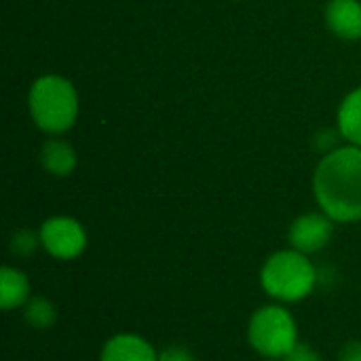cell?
Segmentation results:
<instances>
[{
  "label": "cell",
  "instance_id": "cell-1",
  "mask_svg": "<svg viewBox=\"0 0 361 361\" xmlns=\"http://www.w3.org/2000/svg\"><path fill=\"white\" fill-rule=\"evenodd\" d=\"M319 209L338 224L361 220V148L345 146L328 152L313 176Z\"/></svg>",
  "mask_w": 361,
  "mask_h": 361
},
{
  "label": "cell",
  "instance_id": "cell-2",
  "mask_svg": "<svg viewBox=\"0 0 361 361\" xmlns=\"http://www.w3.org/2000/svg\"><path fill=\"white\" fill-rule=\"evenodd\" d=\"M319 281V273L307 254L290 247L271 254L260 269V286L279 305L307 300Z\"/></svg>",
  "mask_w": 361,
  "mask_h": 361
},
{
  "label": "cell",
  "instance_id": "cell-3",
  "mask_svg": "<svg viewBox=\"0 0 361 361\" xmlns=\"http://www.w3.org/2000/svg\"><path fill=\"white\" fill-rule=\"evenodd\" d=\"M30 114L47 133L68 131L78 116V95L74 85L55 74L40 76L30 89Z\"/></svg>",
  "mask_w": 361,
  "mask_h": 361
},
{
  "label": "cell",
  "instance_id": "cell-4",
  "mask_svg": "<svg viewBox=\"0 0 361 361\" xmlns=\"http://www.w3.org/2000/svg\"><path fill=\"white\" fill-rule=\"evenodd\" d=\"M247 343L264 360H286L298 345V324L286 305H264L247 322Z\"/></svg>",
  "mask_w": 361,
  "mask_h": 361
},
{
  "label": "cell",
  "instance_id": "cell-5",
  "mask_svg": "<svg viewBox=\"0 0 361 361\" xmlns=\"http://www.w3.org/2000/svg\"><path fill=\"white\" fill-rule=\"evenodd\" d=\"M40 247L55 260H76L87 250L85 226L70 216L47 218L38 231Z\"/></svg>",
  "mask_w": 361,
  "mask_h": 361
},
{
  "label": "cell",
  "instance_id": "cell-6",
  "mask_svg": "<svg viewBox=\"0 0 361 361\" xmlns=\"http://www.w3.org/2000/svg\"><path fill=\"white\" fill-rule=\"evenodd\" d=\"M334 220L324 212H309L298 216L290 226V245L307 256L328 247L334 237Z\"/></svg>",
  "mask_w": 361,
  "mask_h": 361
},
{
  "label": "cell",
  "instance_id": "cell-7",
  "mask_svg": "<svg viewBox=\"0 0 361 361\" xmlns=\"http://www.w3.org/2000/svg\"><path fill=\"white\" fill-rule=\"evenodd\" d=\"M99 361H159V351L144 336L121 332L104 343Z\"/></svg>",
  "mask_w": 361,
  "mask_h": 361
},
{
  "label": "cell",
  "instance_id": "cell-8",
  "mask_svg": "<svg viewBox=\"0 0 361 361\" xmlns=\"http://www.w3.org/2000/svg\"><path fill=\"white\" fill-rule=\"evenodd\" d=\"M326 21L336 36L347 40H357L361 38V2L330 0L326 8Z\"/></svg>",
  "mask_w": 361,
  "mask_h": 361
},
{
  "label": "cell",
  "instance_id": "cell-9",
  "mask_svg": "<svg viewBox=\"0 0 361 361\" xmlns=\"http://www.w3.org/2000/svg\"><path fill=\"white\" fill-rule=\"evenodd\" d=\"M32 298L30 279L23 271L15 267L0 269V307L2 311L23 309V305Z\"/></svg>",
  "mask_w": 361,
  "mask_h": 361
},
{
  "label": "cell",
  "instance_id": "cell-10",
  "mask_svg": "<svg viewBox=\"0 0 361 361\" xmlns=\"http://www.w3.org/2000/svg\"><path fill=\"white\" fill-rule=\"evenodd\" d=\"M40 163L51 176L66 178L76 167V152L66 140H47L40 150Z\"/></svg>",
  "mask_w": 361,
  "mask_h": 361
},
{
  "label": "cell",
  "instance_id": "cell-11",
  "mask_svg": "<svg viewBox=\"0 0 361 361\" xmlns=\"http://www.w3.org/2000/svg\"><path fill=\"white\" fill-rule=\"evenodd\" d=\"M338 131L351 146L361 148V87L343 99L338 108Z\"/></svg>",
  "mask_w": 361,
  "mask_h": 361
},
{
  "label": "cell",
  "instance_id": "cell-12",
  "mask_svg": "<svg viewBox=\"0 0 361 361\" xmlns=\"http://www.w3.org/2000/svg\"><path fill=\"white\" fill-rule=\"evenodd\" d=\"M23 322L32 330H49L57 322V307L44 296H32L23 305Z\"/></svg>",
  "mask_w": 361,
  "mask_h": 361
},
{
  "label": "cell",
  "instance_id": "cell-13",
  "mask_svg": "<svg viewBox=\"0 0 361 361\" xmlns=\"http://www.w3.org/2000/svg\"><path fill=\"white\" fill-rule=\"evenodd\" d=\"M38 247H40V235L30 228H21L11 237V252L19 258L32 256Z\"/></svg>",
  "mask_w": 361,
  "mask_h": 361
},
{
  "label": "cell",
  "instance_id": "cell-14",
  "mask_svg": "<svg viewBox=\"0 0 361 361\" xmlns=\"http://www.w3.org/2000/svg\"><path fill=\"white\" fill-rule=\"evenodd\" d=\"M283 361H326L309 343H302V341H298V345L286 355V360Z\"/></svg>",
  "mask_w": 361,
  "mask_h": 361
},
{
  "label": "cell",
  "instance_id": "cell-15",
  "mask_svg": "<svg viewBox=\"0 0 361 361\" xmlns=\"http://www.w3.org/2000/svg\"><path fill=\"white\" fill-rule=\"evenodd\" d=\"M159 361H197L192 351L182 345H169L159 351Z\"/></svg>",
  "mask_w": 361,
  "mask_h": 361
},
{
  "label": "cell",
  "instance_id": "cell-16",
  "mask_svg": "<svg viewBox=\"0 0 361 361\" xmlns=\"http://www.w3.org/2000/svg\"><path fill=\"white\" fill-rule=\"evenodd\" d=\"M338 361H361V341H349L338 353Z\"/></svg>",
  "mask_w": 361,
  "mask_h": 361
},
{
  "label": "cell",
  "instance_id": "cell-17",
  "mask_svg": "<svg viewBox=\"0 0 361 361\" xmlns=\"http://www.w3.org/2000/svg\"><path fill=\"white\" fill-rule=\"evenodd\" d=\"M262 361H283V360H262Z\"/></svg>",
  "mask_w": 361,
  "mask_h": 361
}]
</instances>
